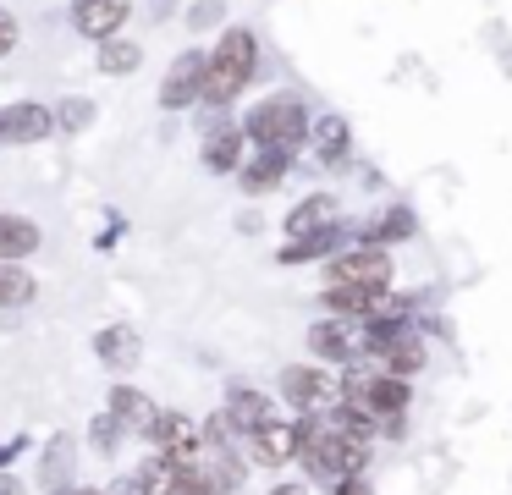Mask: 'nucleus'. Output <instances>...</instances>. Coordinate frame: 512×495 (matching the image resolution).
I'll return each instance as SVG.
<instances>
[{"mask_svg": "<svg viewBox=\"0 0 512 495\" xmlns=\"http://www.w3.org/2000/svg\"><path fill=\"white\" fill-rule=\"evenodd\" d=\"M254 66H259V39L248 28H226L221 44L204 55V94L199 99L204 105H232V99L248 88Z\"/></svg>", "mask_w": 512, "mask_h": 495, "instance_id": "f257e3e1", "label": "nucleus"}, {"mask_svg": "<svg viewBox=\"0 0 512 495\" xmlns=\"http://www.w3.org/2000/svg\"><path fill=\"white\" fill-rule=\"evenodd\" d=\"M303 132H309V110H303L298 94H270V99H259V105L248 110V121H243V138H254L259 149H281V154L298 149Z\"/></svg>", "mask_w": 512, "mask_h": 495, "instance_id": "f03ea898", "label": "nucleus"}, {"mask_svg": "<svg viewBox=\"0 0 512 495\" xmlns=\"http://www.w3.org/2000/svg\"><path fill=\"white\" fill-rule=\"evenodd\" d=\"M281 396H287L298 413H331V407H342L347 396V380L342 369H320V363H292V369H281Z\"/></svg>", "mask_w": 512, "mask_h": 495, "instance_id": "7ed1b4c3", "label": "nucleus"}, {"mask_svg": "<svg viewBox=\"0 0 512 495\" xmlns=\"http://www.w3.org/2000/svg\"><path fill=\"white\" fill-rule=\"evenodd\" d=\"M325 281L331 286H364V292H386L391 286V253L380 242H358V248L336 253L325 264Z\"/></svg>", "mask_w": 512, "mask_h": 495, "instance_id": "20e7f679", "label": "nucleus"}, {"mask_svg": "<svg viewBox=\"0 0 512 495\" xmlns=\"http://www.w3.org/2000/svg\"><path fill=\"white\" fill-rule=\"evenodd\" d=\"M342 402L353 413H364L369 424H391L397 413H408V380H397V374H364V380H347Z\"/></svg>", "mask_w": 512, "mask_h": 495, "instance_id": "39448f33", "label": "nucleus"}, {"mask_svg": "<svg viewBox=\"0 0 512 495\" xmlns=\"http://www.w3.org/2000/svg\"><path fill=\"white\" fill-rule=\"evenodd\" d=\"M309 347L320 352L325 363H358V358H369V352H375V330H369L364 319L331 314V319H320V325L309 330Z\"/></svg>", "mask_w": 512, "mask_h": 495, "instance_id": "423d86ee", "label": "nucleus"}, {"mask_svg": "<svg viewBox=\"0 0 512 495\" xmlns=\"http://www.w3.org/2000/svg\"><path fill=\"white\" fill-rule=\"evenodd\" d=\"M144 435L160 446V457L182 462V468H193V457H199V446H204V440H199V429H193L182 413H149Z\"/></svg>", "mask_w": 512, "mask_h": 495, "instance_id": "0eeeda50", "label": "nucleus"}, {"mask_svg": "<svg viewBox=\"0 0 512 495\" xmlns=\"http://www.w3.org/2000/svg\"><path fill=\"white\" fill-rule=\"evenodd\" d=\"M127 17H133V0H72V28L94 44L116 39Z\"/></svg>", "mask_w": 512, "mask_h": 495, "instance_id": "6e6552de", "label": "nucleus"}, {"mask_svg": "<svg viewBox=\"0 0 512 495\" xmlns=\"http://www.w3.org/2000/svg\"><path fill=\"white\" fill-rule=\"evenodd\" d=\"M199 94H204V50H188V55L171 61L166 83H160V105H166V110H188Z\"/></svg>", "mask_w": 512, "mask_h": 495, "instance_id": "1a4fd4ad", "label": "nucleus"}, {"mask_svg": "<svg viewBox=\"0 0 512 495\" xmlns=\"http://www.w3.org/2000/svg\"><path fill=\"white\" fill-rule=\"evenodd\" d=\"M375 358H380V374H397V380H408V374L424 369V341L413 336L408 325L386 330V336L375 341Z\"/></svg>", "mask_w": 512, "mask_h": 495, "instance_id": "9d476101", "label": "nucleus"}, {"mask_svg": "<svg viewBox=\"0 0 512 495\" xmlns=\"http://www.w3.org/2000/svg\"><path fill=\"white\" fill-rule=\"evenodd\" d=\"M50 132H56V121L39 99H17V105L0 110V143H39Z\"/></svg>", "mask_w": 512, "mask_h": 495, "instance_id": "9b49d317", "label": "nucleus"}, {"mask_svg": "<svg viewBox=\"0 0 512 495\" xmlns=\"http://www.w3.org/2000/svg\"><path fill=\"white\" fill-rule=\"evenodd\" d=\"M254 462H265V468H281V462L298 457V440H303V424H292V418H270V424H259L254 435Z\"/></svg>", "mask_w": 512, "mask_h": 495, "instance_id": "f8f14e48", "label": "nucleus"}, {"mask_svg": "<svg viewBox=\"0 0 512 495\" xmlns=\"http://www.w3.org/2000/svg\"><path fill=\"white\" fill-rule=\"evenodd\" d=\"M138 347H144V341H138L133 325H105L100 336H94V352L105 358V369H133Z\"/></svg>", "mask_w": 512, "mask_h": 495, "instance_id": "ddd939ff", "label": "nucleus"}, {"mask_svg": "<svg viewBox=\"0 0 512 495\" xmlns=\"http://www.w3.org/2000/svg\"><path fill=\"white\" fill-rule=\"evenodd\" d=\"M270 418H276V402H270L265 391H248V385H237V391H232V407H226V424L254 435L259 424H270Z\"/></svg>", "mask_w": 512, "mask_h": 495, "instance_id": "4468645a", "label": "nucleus"}, {"mask_svg": "<svg viewBox=\"0 0 512 495\" xmlns=\"http://www.w3.org/2000/svg\"><path fill=\"white\" fill-rule=\"evenodd\" d=\"M39 226L28 215H0V264H17V259H28V253L39 248Z\"/></svg>", "mask_w": 512, "mask_h": 495, "instance_id": "2eb2a0df", "label": "nucleus"}, {"mask_svg": "<svg viewBox=\"0 0 512 495\" xmlns=\"http://www.w3.org/2000/svg\"><path fill=\"white\" fill-rule=\"evenodd\" d=\"M325 226H336V198H325V193L303 198L287 215V237H314V231H325Z\"/></svg>", "mask_w": 512, "mask_h": 495, "instance_id": "dca6fc26", "label": "nucleus"}, {"mask_svg": "<svg viewBox=\"0 0 512 495\" xmlns=\"http://www.w3.org/2000/svg\"><path fill=\"white\" fill-rule=\"evenodd\" d=\"M287 160H292V154H281V149H259V160L237 165V171H243V187H248V193H270V187L287 176Z\"/></svg>", "mask_w": 512, "mask_h": 495, "instance_id": "f3484780", "label": "nucleus"}, {"mask_svg": "<svg viewBox=\"0 0 512 495\" xmlns=\"http://www.w3.org/2000/svg\"><path fill=\"white\" fill-rule=\"evenodd\" d=\"M204 165L210 171H237L243 165V127H215L204 138Z\"/></svg>", "mask_w": 512, "mask_h": 495, "instance_id": "a211bd4d", "label": "nucleus"}, {"mask_svg": "<svg viewBox=\"0 0 512 495\" xmlns=\"http://www.w3.org/2000/svg\"><path fill=\"white\" fill-rule=\"evenodd\" d=\"M34 292L39 286H34V275H28L23 264H0V314H6V308H23Z\"/></svg>", "mask_w": 512, "mask_h": 495, "instance_id": "6ab92c4d", "label": "nucleus"}, {"mask_svg": "<svg viewBox=\"0 0 512 495\" xmlns=\"http://www.w3.org/2000/svg\"><path fill=\"white\" fill-rule=\"evenodd\" d=\"M138 61H144V50H138L133 39H105L100 44V72H111V77L138 72Z\"/></svg>", "mask_w": 512, "mask_h": 495, "instance_id": "aec40b11", "label": "nucleus"}, {"mask_svg": "<svg viewBox=\"0 0 512 495\" xmlns=\"http://www.w3.org/2000/svg\"><path fill=\"white\" fill-rule=\"evenodd\" d=\"M314 143H320V160H325V165H336V160L347 154V121H342V116L314 121Z\"/></svg>", "mask_w": 512, "mask_h": 495, "instance_id": "412c9836", "label": "nucleus"}, {"mask_svg": "<svg viewBox=\"0 0 512 495\" xmlns=\"http://www.w3.org/2000/svg\"><path fill=\"white\" fill-rule=\"evenodd\" d=\"M149 413H155V407H149L138 391H127V385L111 396V418H116L122 429H144V424H149Z\"/></svg>", "mask_w": 512, "mask_h": 495, "instance_id": "4be33fe9", "label": "nucleus"}, {"mask_svg": "<svg viewBox=\"0 0 512 495\" xmlns=\"http://www.w3.org/2000/svg\"><path fill=\"white\" fill-rule=\"evenodd\" d=\"M336 242H342V231H336V226H325V231H314V237L287 242V248H281V259H287V264H298V259H320V253H331Z\"/></svg>", "mask_w": 512, "mask_h": 495, "instance_id": "5701e85b", "label": "nucleus"}, {"mask_svg": "<svg viewBox=\"0 0 512 495\" xmlns=\"http://www.w3.org/2000/svg\"><path fill=\"white\" fill-rule=\"evenodd\" d=\"M413 231V215L408 209H386V215H380V226H375V237L380 242H402Z\"/></svg>", "mask_w": 512, "mask_h": 495, "instance_id": "b1692460", "label": "nucleus"}, {"mask_svg": "<svg viewBox=\"0 0 512 495\" xmlns=\"http://www.w3.org/2000/svg\"><path fill=\"white\" fill-rule=\"evenodd\" d=\"M50 121H56L61 132H78V127H89V121H94V105H89V99H67V110L50 116Z\"/></svg>", "mask_w": 512, "mask_h": 495, "instance_id": "393cba45", "label": "nucleus"}, {"mask_svg": "<svg viewBox=\"0 0 512 495\" xmlns=\"http://www.w3.org/2000/svg\"><path fill=\"white\" fill-rule=\"evenodd\" d=\"M12 44H17V17L12 11H0V55L12 50Z\"/></svg>", "mask_w": 512, "mask_h": 495, "instance_id": "a878e982", "label": "nucleus"}, {"mask_svg": "<svg viewBox=\"0 0 512 495\" xmlns=\"http://www.w3.org/2000/svg\"><path fill=\"white\" fill-rule=\"evenodd\" d=\"M215 17H221V6H215V0H204V6H199V11H193V17H188V22H193V28H210V22H215Z\"/></svg>", "mask_w": 512, "mask_h": 495, "instance_id": "bb28decb", "label": "nucleus"}, {"mask_svg": "<svg viewBox=\"0 0 512 495\" xmlns=\"http://www.w3.org/2000/svg\"><path fill=\"white\" fill-rule=\"evenodd\" d=\"M336 495H369L364 473H353V479H336Z\"/></svg>", "mask_w": 512, "mask_h": 495, "instance_id": "cd10ccee", "label": "nucleus"}, {"mask_svg": "<svg viewBox=\"0 0 512 495\" xmlns=\"http://www.w3.org/2000/svg\"><path fill=\"white\" fill-rule=\"evenodd\" d=\"M111 495H144V490H138V479H122V484H116Z\"/></svg>", "mask_w": 512, "mask_h": 495, "instance_id": "c85d7f7f", "label": "nucleus"}, {"mask_svg": "<svg viewBox=\"0 0 512 495\" xmlns=\"http://www.w3.org/2000/svg\"><path fill=\"white\" fill-rule=\"evenodd\" d=\"M270 495H309V490H303V484H276Z\"/></svg>", "mask_w": 512, "mask_h": 495, "instance_id": "c756f323", "label": "nucleus"}, {"mask_svg": "<svg viewBox=\"0 0 512 495\" xmlns=\"http://www.w3.org/2000/svg\"><path fill=\"white\" fill-rule=\"evenodd\" d=\"M0 495H17V479H0Z\"/></svg>", "mask_w": 512, "mask_h": 495, "instance_id": "7c9ffc66", "label": "nucleus"}, {"mask_svg": "<svg viewBox=\"0 0 512 495\" xmlns=\"http://www.w3.org/2000/svg\"><path fill=\"white\" fill-rule=\"evenodd\" d=\"M67 495H100V490H67Z\"/></svg>", "mask_w": 512, "mask_h": 495, "instance_id": "2f4dec72", "label": "nucleus"}]
</instances>
